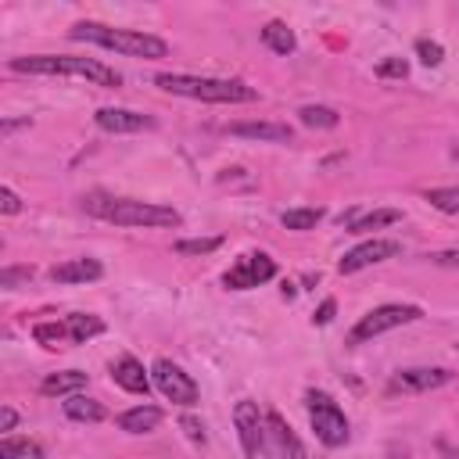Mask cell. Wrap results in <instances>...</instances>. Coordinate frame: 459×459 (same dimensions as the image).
<instances>
[{
  "instance_id": "10",
  "label": "cell",
  "mask_w": 459,
  "mask_h": 459,
  "mask_svg": "<svg viewBox=\"0 0 459 459\" xmlns=\"http://www.w3.org/2000/svg\"><path fill=\"white\" fill-rule=\"evenodd\" d=\"M394 255H402V244H398V240L373 237V240H362L359 247H351V251L337 262V273H341V276H351V273H359V269H366V265H377V262H387V258H394Z\"/></svg>"
},
{
  "instance_id": "22",
  "label": "cell",
  "mask_w": 459,
  "mask_h": 459,
  "mask_svg": "<svg viewBox=\"0 0 459 459\" xmlns=\"http://www.w3.org/2000/svg\"><path fill=\"white\" fill-rule=\"evenodd\" d=\"M298 122L308 129H333L341 122V115L326 104H305V108H298Z\"/></svg>"
},
{
  "instance_id": "24",
  "label": "cell",
  "mask_w": 459,
  "mask_h": 459,
  "mask_svg": "<svg viewBox=\"0 0 459 459\" xmlns=\"http://www.w3.org/2000/svg\"><path fill=\"white\" fill-rule=\"evenodd\" d=\"M323 215H326L323 208H287L280 215V222H283V230H316V222Z\"/></svg>"
},
{
  "instance_id": "18",
  "label": "cell",
  "mask_w": 459,
  "mask_h": 459,
  "mask_svg": "<svg viewBox=\"0 0 459 459\" xmlns=\"http://www.w3.org/2000/svg\"><path fill=\"white\" fill-rule=\"evenodd\" d=\"M65 326H68V344H86L90 337L104 333V319H100V316H90V312H72V316H65Z\"/></svg>"
},
{
  "instance_id": "12",
  "label": "cell",
  "mask_w": 459,
  "mask_h": 459,
  "mask_svg": "<svg viewBox=\"0 0 459 459\" xmlns=\"http://www.w3.org/2000/svg\"><path fill=\"white\" fill-rule=\"evenodd\" d=\"M93 122L104 129V133H140V129H154L158 122L143 111H133V108H97Z\"/></svg>"
},
{
  "instance_id": "13",
  "label": "cell",
  "mask_w": 459,
  "mask_h": 459,
  "mask_svg": "<svg viewBox=\"0 0 459 459\" xmlns=\"http://www.w3.org/2000/svg\"><path fill=\"white\" fill-rule=\"evenodd\" d=\"M230 136H244V140H262V143H290L294 140V129L287 122H230L226 126Z\"/></svg>"
},
{
  "instance_id": "33",
  "label": "cell",
  "mask_w": 459,
  "mask_h": 459,
  "mask_svg": "<svg viewBox=\"0 0 459 459\" xmlns=\"http://www.w3.org/2000/svg\"><path fill=\"white\" fill-rule=\"evenodd\" d=\"M179 427L186 430V437H190L194 445H204V427H201V420H194V416H183V420H179Z\"/></svg>"
},
{
  "instance_id": "2",
  "label": "cell",
  "mask_w": 459,
  "mask_h": 459,
  "mask_svg": "<svg viewBox=\"0 0 459 459\" xmlns=\"http://www.w3.org/2000/svg\"><path fill=\"white\" fill-rule=\"evenodd\" d=\"M11 72H25V75H72V79H86L93 86H118V72L108 68L97 57H75V54H29V57H11L7 61Z\"/></svg>"
},
{
  "instance_id": "8",
  "label": "cell",
  "mask_w": 459,
  "mask_h": 459,
  "mask_svg": "<svg viewBox=\"0 0 459 459\" xmlns=\"http://www.w3.org/2000/svg\"><path fill=\"white\" fill-rule=\"evenodd\" d=\"M276 276V262L265 255V251H251V255H240L226 273H222V283L230 290H251L258 283H269Z\"/></svg>"
},
{
  "instance_id": "35",
  "label": "cell",
  "mask_w": 459,
  "mask_h": 459,
  "mask_svg": "<svg viewBox=\"0 0 459 459\" xmlns=\"http://www.w3.org/2000/svg\"><path fill=\"white\" fill-rule=\"evenodd\" d=\"M32 122L29 118H4L0 122V136H11V133H18V129H29Z\"/></svg>"
},
{
  "instance_id": "19",
  "label": "cell",
  "mask_w": 459,
  "mask_h": 459,
  "mask_svg": "<svg viewBox=\"0 0 459 459\" xmlns=\"http://www.w3.org/2000/svg\"><path fill=\"white\" fill-rule=\"evenodd\" d=\"M262 43H265L273 54H294V50H298V39H294L290 25L280 22V18H273V22L262 25Z\"/></svg>"
},
{
  "instance_id": "23",
  "label": "cell",
  "mask_w": 459,
  "mask_h": 459,
  "mask_svg": "<svg viewBox=\"0 0 459 459\" xmlns=\"http://www.w3.org/2000/svg\"><path fill=\"white\" fill-rule=\"evenodd\" d=\"M402 212L398 208H377V212H366L359 219H348V233H366V230H380V226H391L398 222Z\"/></svg>"
},
{
  "instance_id": "32",
  "label": "cell",
  "mask_w": 459,
  "mask_h": 459,
  "mask_svg": "<svg viewBox=\"0 0 459 459\" xmlns=\"http://www.w3.org/2000/svg\"><path fill=\"white\" fill-rule=\"evenodd\" d=\"M0 212H4V215H18V212H22V197H18L11 186H0Z\"/></svg>"
},
{
  "instance_id": "36",
  "label": "cell",
  "mask_w": 459,
  "mask_h": 459,
  "mask_svg": "<svg viewBox=\"0 0 459 459\" xmlns=\"http://www.w3.org/2000/svg\"><path fill=\"white\" fill-rule=\"evenodd\" d=\"M430 262L434 265H459V251H434Z\"/></svg>"
},
{
  "instance_id": "9",
  "label": "cell",
  "mask_w": 459,
  "mask_h": 459,
  "mask_svg": "<svg viewBox=\"0 0 459 459\" xmlns=\"http://www.w3.org/2000/svg\"><path fill=\"white\" fill-rule=\"evenodd\" d=\"M233 423H237L244 455H247V459H262L269 427H265V416L258 412V405H255V402H237V405H233Z\"/></svg>"
},
{
  "instance_id": "17",
  "label": "cell",
  "mask_w": 459,
  "mask_h": 459,
  "mask_svg": "<svg viewBox=\"0 0 459 459\" xmlns=\"http://www.w3.org/2000/svg\"><path fill=\"white\" fill-rule=\"evenodd\" d=\"M158 423H161V409L158 405H136V409H126L118 416V427L126 434H151Z\"/></svg>"
},
{
  "instance_id": "1",
  "label": "cell",
  "mask_w": 459,
  "mask_h": 459,
  "mask_svg": "<svg viewBox=\"0 0 459 459\" xmlns=\"http://www.w3.org/2000/svg\"><path fill=\"white\" fill-rule=\"evenodd\" d=\"M72 39H82V43H97L104 50H115V54H126V57H143V61H158L169 54V43L154 32H140V29H111V25H100V22H75L68 29Z\"/></svg>"
},
{
  "instance_id": "20",
  "label": "cell",
  "mask_w": 459,
  "mask_h": 459,
  "mask_svg": "<svg viewBox=\"0 0 459 459\" xmlns=\"http://www.w3.org/2000/svg\"><path fill=\"white\" fill-rule=\"evenodd\" d=\"M82 387H86V373L82 369H61V373H50L39 384L43 394H79Z\"/></svg>"
},
{
  "instance_id": "28",
  "label": "cell",
  "mask_w": 459,
  "mask_h": 459,
  "mask_svg": "<svg viewBox=\"0 0 459 459\" xmlns=\"http://www.w3.org/2000/svg\"><path fill=\"white\" fill-rule=\"evenodd\" d=\"M215 247H222V237H190V240H176L179 255H212Z\"/></svg>"
},
{
  "instance_id": "5",
  "label": "cell",
  "mask_w": 459,
  "mask_h": 459,
  "mask_svg": "<svg viewBox=\"0 0 459 459\" xmlns=\"http://www.w3.org/2000/svg\"><path fill=\"white\" fill-rule=\"evenodd\" d=\"M305 409H308V420H312V430H316V437L326 445V448H341V445H348V437H351V423H348V416H344V409L326 394V391H308L305 394Z\"/></svg>"
},
{
  "instance_id": "30",
  "label": "cell",
  "mask_w": 459,
  "mask_h": 459,
  "mask_svg": "<svg viewBox=\"0 0 459 459\" xmlns=\"http://www.w3.org/2000/svg\"><path fill=\"white\" fill-rule=\"evenodd\" d=\"M25 280H32V265H4V269H0V287H4V290H14V287L25 283Z\"/></svg>"
},
{
  "instance_id": "4",
  "label": "cell",
  "mask_w": 459,
  "mask_h": 459,
  "mask_svg": "<svg viewBox=\"0 0 459 459\" xmlns=\"http://www.w3.org/2000/svg\"><path fill=\"white\" fill-rule=\"evenodd\" d=\"M86 208L115 226H143V230H165L179 226L183 215L169 204H151V201H133V197H111V201H86Z\"/></svg>"
},
{
  "instance_id": "16",
  "label": "cell",
  "mask_w": 459,
  "mask_h": 459,
  "mask_svg": "<svg viewBox=\"0 0 459 459\" xmlns=\"http://www.w3.org/2000/svg\"><path fill=\"white\" fill-rule=\"evenodd\" d=\"M100 276H104V265L97 258H68V262H57L50 269L54 283H93Z\"/></svg>"
},
{
  "instance_id": "26",
  "label": "cell",
  "mask_w": 459,
  "mask_h": 459,
  "mask_svg": "<svg viewBox=\"0 0 459 459\" xmlns=\"http://www.w3.org/2000/svg\"><path fill=\"white\" fill-rule=\"evenodd\" d=\"M427 201H430L437 212L455 215V212H459V186H434V190H427Z\"/></svg>"
},
{
  "instance_id": "21",
  "label": "cell",
  "mask_w": 459,
  "mask_h": 459,
  "mask_svg": "<svg viewBox=\"0 0 459 459\" xmlns=\"http://www.w3.org/2000/svg\"><path fill=\"white\" fill-rule=\"evenodd\" d=\"M65 416L75 420V423H100L108 412H104L100 402H93V398H86V394H68V398H65Z\"/></svg>"
},
{
  "instance_id": "14",
  "label": "cell",
  "mask_w": 459,
  "mask_h": 459,
  "mask_svg": "<svg viewBox=\"0 0 459 459\" xmlns=\"http://www.w3.org/2000/svg\"><path fill=\"white\" fill-rule=\"evenodd\" d=\"M265 427H269V441H273V448H276L280 459H308L301 437L290 430V423L280 412H265Z\"/></svg>"
},
{
  "instance_id": "29",
  "label": "cell",
  "mask_w": 459,
  "mask_h": 459,
  "mask_svg": "<svg viewBox=\"0 0 459 459\" xmlns=\"http://www.w3.org/2000/svg\"><path fill=\"white\" fill-rule=\"evenodd\" d=\"M416 54H420V61H423L427 68H437V65L445 61V47L434 43V39H416Z\"/></svg>"
},
{
  "instance_id": "7",
  "label": "cell",
  "mask_w": 459,
  "mask_h": 459,
  "mask_svg": "<svg viewBox=\"0 0 459 459\" xmlns=\"http://www.w3.org/2000/svg\"><path fill=\"white\" fill-rule=\"evenodd\" d=\"M151 384H154L169 402H176V405H183V409H190V405L201 398L194 377L183 373V366H176L172 359H158V362L151 366Z\"/></svg>"
},
{
  "instance_id": "37",
  "label": "cell",
  "mask_w": 459,
  "mask_h": 459,
  "mask_svg": "<svg viewBox=\"0 0 459 459\" xmlns=\"http://www.w3.org/2000/svg\"><path fill=\"white\" fill-rule=\"evenodd\" d=\"M14 423H18V412L11 405H4L0 409V430H14Z\"/></svg>"
},
{
  "instance_id": "34",
  "label": "cell",
  "mask_w": 459,
  "mask_h": 459,
  "mask_svg": "<svg viewBox=\"0 0 459 459\" xmlns=\"http://www.w3.org/2000/svg\"><path fill=\"white\" fill-rule=\"evenodd\" d=\"M333 312H337V301H333V298H326V301L312 312V323H316V326H326V323L333 319Z\"/></svg>"
},
{
  "instance_id": "6",
  "label": "cell",
  "mask_w": 459,
  "mask_h": 459,
  "mask_svg": "<svg viewBox=\"0 0 459 459\" xmlns=\"http://www.w3.org/2000/svg\"><path fill=\"white\" fill-rule=\"evenodd\" d=\"M416 319H423V308L420 305H402V301L398 305H377L373 312H366L351 326V341L362 344V341H373V337H380L387 330H398L405 323H416Z\"/></svg>"
},
{
  "instance_id": "11",
  "label": "cell",
  "mask_w": 459,
  "mask_h": 459,
  "mask_svg": "<svg viewBox=\"0 0 459 459\" xmlns=\"http://www.w3.org/2000/svg\"><path fill=\"white\" fill-rule=\"evenodd\" d=\"M452 380V369L445 366H412V369H398L387 384V391H409V394H420V391H434V387H445Z\"/></svg>"
},
{
  "instance_id": "25",
  "label": "cell",
  "mask_w": 459,
  "mask_h": 459,
  "mask_svg": "<svg viewBox=\"0 0 459 459\" xmlns=\"http://www.w3.org/2000/svg\"><path fill=\"white\" fill-rule=\"evenodd\" d=\"M32 337H36L43 348L54 351V348H61V344L68 341V326H65V323H36V326H32Z\"/></svg>"
},
{
  "instance_id": "27",
  "label": "cell",
  "mask_w": 459,
  "mask_h": 459,
  "mask_svg": "<svg viewBox=\"0 0 459 459\" xmlns=\"http://www.w3.org/2000/svg\"><path fill=\"white\" fill-rule=\"evenodd\" d=\"M36 459L39 455V448L32 445V441H25V437H4L0 441V459Z\"/></svg>"
},
{
  "instance_id": "31",
  "label": "cell",
  "mask_w": 459,
  "mask_h": 459,
  "mask_svg": "<svg viewBox=\"0 0 459 459\" xmlns=\"http://www.w3.org/2000/svg\"><path fill=\"white\" fill-rule=\"evenodd\" d=\"M377 75H380V79H405V75H409V61H405V57H384V61L377 65Z\"/></svg>"
},
{
  "instance_id": "3",
  "label": "cell",
  "mask_w": 459,
  "mask_h": 459,
  "mask_svg": "<svg viewBox=\"0 0 459 459\" xmlns=\"http://www.w3.org/2000/svg\"><path fill=\"white\" fill-rule=\"evenodd\" d=\"M154 82L165 93L204 100V104H251L258 100V90L240 82V79H212V75H179V72H161Z\"/></svg>"
},
{
  "instance_id": "15",
  "label": "cell",
  "mask_w": 459,
  "mask_h": 459,
  "mask_svg": "<svg viewBox=\"0 0 459 459\" xmlns=\"http://www.w3.org/2000/svg\"><path fill=\"white\" fill-rule=\"evenodd\" d=\"M111 380H115L122 391H129V394H147V391H151V377H147V369H143L133 355H118V359L111 362Z\"/></svg>"
}]
</instances>
